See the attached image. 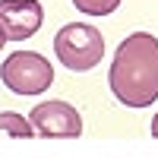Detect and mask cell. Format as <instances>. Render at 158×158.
Returning a JSON list of instances; mask_svg holds the SVG:
<instances>
[{"mask_svg":"<svg viewBox=\"0 0 158 158\" xmlns=\"http://www.w3.org/2000/svg\"><path fill=\"white\" fill-rule=\"evenodd\" d=\"M108 85L123 108L142 111L158 101V38L152 32H133L117 44Z\"/></svg>","mask_w":158,"mask_h":158,"instance_id":"6da1fadb","label":"cell"},{"mask_svg":"<svg viewBox=\"0 0 158 158\" xmlns=\"http://www.w3.org/2000/svg\"><path fill=\"white\" fill-rule=\"evenodd\" d=\"M54 54L67 70L89 73L104 57V35L89 22H67L54 35Z\"/></svg>","mask_w":158,"mask_h":158,"instance_id":"7a4b0ae2","label":"cell"},{"mask_svg":"<svg viewBox=\"0 0 158 158\" xmlns=\"http://www.w3.org/2000/svg\"><path fill=\"white\" fill-rule=\"evenodd\" d=\"M0 79L16 95H41L54 82V67L38 51H13L0 67Z\"/></svg>","mask_w":158,"mask_h":158,"instance_id":"3957f363","label":"cell"},{"mask_svg":"<svg viewBox=\"0 0 158 158\" xmlns=\"http://www.w3.org/2000/svg\"><path fill=\"white\" fill-rule=\"evenodd\" d=\"M29 123L35 130V136H51V139H76L82 136V117L63 98H51L35 104L29 114Z\"/></svg>","mask_w":158,"mask_h":158,"instance_id":"277c9868","label":"cell"},{"mask_svg":"<svg viewBox=\"0 0 158 158\" xmlns=\"http://www.w3.org/2000/svg\"><path fill=\"white\" fill-rule=\"evenodd\" d=\"M44 22V10L38 0H0V32L6 41H25Z\"/></svg>","mask_w":158,"mask_h":158,"instance_id":"5b68a950","label":"cell"},{"mask_svg":"<svg viewBox=\"0 0 158 158\" xmlns=\"http://www.w3.org/2000/svg\"><path fill=\"white\" fill-rule=\"evenodd\" d=\"M0 136H19V139H29V136H35V130H32V123L25 120V117L13 114V111H3V114H0Z\"/></svg>","mask_w":158,"mask_h":158,"instance_id":"8992f818","label":"cell"},{"mask_svg":"<svg viewBox=\"0 0 158 158\" xmlns=\"http://www.w3.org/2000/svg\"><path fill=\"white\" fill-rule=\"evenodd\" d=\"M73 6L85 16H111L120 6V0H73Z\"/></svg>","mask_w":158,"mask_h":158,"instance_id":"52a82bcc","label":"cell"},{"mask_svg":"<svg viewBox=\"0 0 158 158\" xmlns=\"http://www.w3.org/2000/svg\"><path fill=\"white\" fill-rule=\"evenodd\" d=\"M152 136H155V139H158V114H155V117H152Z\"/></svg>","mask_w":158,"mask_h":158,"instance_id":"ba28073f","label":"cell"},{"mask_svg":"<svg viewBox=\"0 0 158 158\" xmlns=\"http://www.w3.org/2000/svg\"><path fill=\"white\" fill-rule=\"evenodd\" d=\"M3 44H6V35H3V32H0V51H3Z\"/></svg>","mask_w":158,"mask_h":158,"instance_id":"9c48e42d","label":"cell"}]
</instances>
